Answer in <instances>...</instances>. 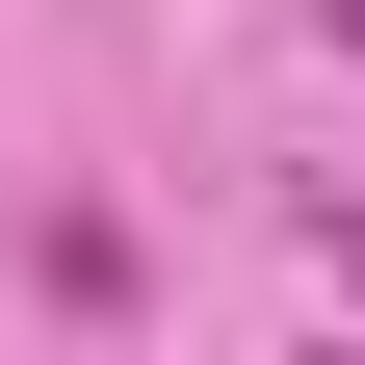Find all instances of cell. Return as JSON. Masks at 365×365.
I'll use <instances>...</instances> for the list:
<instances>
[{
  "label": "cell",
  "instance_id": "1",
  "mask_svg": "<svg viewBox=\"0 0 365 365\" xmlns=\"http://www.w3.org/2000/svg\"><path fill=\"white\" fill-rule=\"evenodd\" d=\"M313 26H339V53H365V0H313Z\"/></svg>",
  "mask_w": 365,
  "mask_h": 365
},
{
  "label": "cell",
  "instance_id": "2",
  "mask_svg": "<svg viewBox=\"0 0 365 365\" xmlns=\"http://www.w3.org/2000/svg\"><path fill=\"white\" fill-rule=\"evenodd\" d=\"M339 287H365V209H339Z\"/></svg>",
  "mask_w": 365,
  "mask_h": 365
}]
</instances>
